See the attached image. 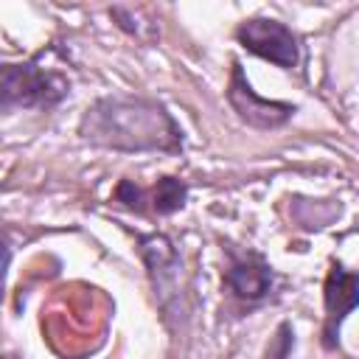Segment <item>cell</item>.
Segmentation results:
<instances>
[{
	"label": "cell",
	"mask_w": 359,
	"mask_h": 359,
	"mask_svg": "<svg viewBox=\"0 0 359 359\" xmlns=\"http://www.w3.org/2000/svg\"><path fill=\"white\" fill-rule=\"evenodd\" d=\"M79 135L115 151H168L182 149V132L171 112L149 98L112 95L90 104L79 121Z\"/></svg>",
	"instance_id": "1"
},
{
	"label": "cell",
	"mask_w": 359,
	"mask_h": 359,
	"mask_svg": "<svg viewBox=\"0 0 359 359\" xmlns=\"http://www.w3.org/2000/svg\"><path fill=\"white\" fill-rule=\"evenodd\" d=\"M70 93L67 76L59 70L42 67L39 59L6 65L0 73V104L3 109H50Z\"/></svg>",
	"instance_id": "2"
},
{
	"label": "cell",
	"mask_w": 359,
	"mask_h": 359,
	"mask_svg": "<svg viewBox=\"0 0 359 359\" xmlns=\"http://www.w3.org/2000/svg\"><path fill=\"white\" fill-rule=\"evenodd\" d=\"M236 39L250 53H255V56H261V59H266V62H272L283 70L297 67V59H300L297 36L292 34V28H286L278 20H269V17L244 20L236 28Z\"/></svg>",
	"instance_id": "3"
},
{
	"label": "cell",
	"mask_w": 359,
	"mask_h": 359,
	"mask_svg": "<svg viewBox=\"0 0 359 359\" xmlns=\"http://www.w3.org/2000/svg\"><path fill=\"white\" fill-rule=\"evenodd\" d=\"M227 101L238 112V118L255 129H278L294 115L292 104L266 101V98L255 95V90L244 79V70L238 62H233V73H230V84H227Z\"/></svg>",
	"instance_id": "4"
},
{
	"label": "cell",
	"mask_w": 359,
	"mask_h": 359,
	"mask_svg": "<svg viewBox=\"0 0 359 359\" xmlns=\"http://www.w3.org/2000/svg\"><path fill=\"white\" fill-rule=\"evenodd\" d=\"M356 306H359V275L334 264L325 278V325H323L325 348L339 345V325Z\"/></svg>",
	"instance_id": "5"
},
{
	"label": "cell",
	"mask_w": 359,
	"mask_h": 359,
	"mask_svg": "<svg viewBox=\"0 0 359 359\" xmlns=\"http://www.w3.org/2000/svg\"><path fill=\"white\" fill-rule=\"evenodd\" d=\"M137 244H140V255H143V261L149 266V275H151V283H154V294H160V303L165 306V297L177 292L180 255H177L174 244L160 233L143 236Z\"/></svg>",
	"instance_id": "6"
},
{
	"label": "cell",
	"mask_w": 359,
	"mask_h": 359,
	"mask_svg": "<svg viewBox=\"0 0 359 359\" xmlns=\"http://www.w3.org/2000/svg\"><path fill=\"white\" fill-rule=\"evenodd\" d=\"M224 283L236 297L244 300H261L269 289H272V272L264 261L258 258H244L236 261L227 272H224Z\"/></svg>",
	"instance_id": "7"
},
{
	"label": "cell",
	"mask_w": 359,
	"mask_h": 359,
	"mask_svg": "<svg viewBox=\"0 0 359 359\" xmlns=\"http://www.w3.org/2000/svg\"><path fill=\"white\" fill-rule=\"evenodd\" d=\"M188 199V185L177 177H160L154 191H151V208L160 213V216H168V213H177Z\"/></svg>",
	"instance_id": "8"
},
{
	"label": "cell",
	"mask_w": 359,
	"mask_h": 359,
	"mask_svg": "<svg viewBox=\"0 0 359 359\" xmlns=\"http://www.w3.org/2000/svg\"><path fill=\"white\" fill-rule=\"evenodd\" d=\"M292 345H294V339H292V328H289V323H283V325L278 328L275 339L269 342V348H266L264 359H289Z\"/></svg>",
	"instance_id": "9"
},
{
	"label": "cell",
	"mask_w": 359,
	"mask_h": 359,
	"mask_svg": "<svg viewBox=\"0 0 359 359\" xmlns=\"http://www.w3.org/2000/svg\"><path fill=\"white\" fill-rule=\"evenodd\" d=\"M115 199H118L123 208H129V210H137V213L143 210V205H140V202H143V191H140L132 180H121V182H118Z\"/></svg>",
	"instance_id": "10"
}]
</instances>
